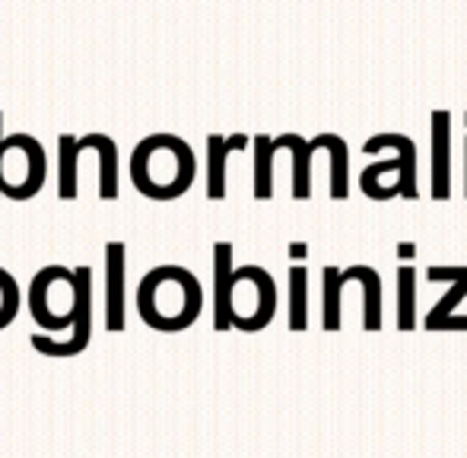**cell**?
<instances>
[{
	"mask_svg": "<svg viewBox=\"0 0 467 458\" xmlns=\"http://www.w3.org/2000/svg\"><path fill=\"white\" fill-rule=\"evenodd\" d=\"M89 277H93L89 267L70 271L64 265H48L36 271L29 297H26L29 316L45 331L74 328L67 341L36 331L29 341L42 357H77L89 347V338H93V280Z\"/></svg>",
	"mask_w": 467,
	"mask_h": 458,
	"instance_id": "1",
	"label": "cell"
},
{
	"mask_svg": "<svg viewBox=\"0 0 467 458\" xmlns=\"http://www.w3.org/2000/svg\"><path fill=\"white\" fill-rule=\"evenodd\" d=\"M137 316L162 335L191 328L203 312V286L194 271L182 265H160L147 271L134 293Z\"/></svg>",
	"mask_w": 467,
	"mask_h": 458,
	"instance_id": "2",
	"label": "cell"
},
{
	"mask_svg": "<svg viewBox=\"0 0 467 458\" xmlns=\"http://www.w3.org/2000/svg\"><path fill=\"white\" fill-rule=\"evenodd\" d=\"M197 179V156L179 134H150L130 153V182L150 201H175Z\"/></svg>",
	"mask_w": 467,
	"mask_h": 458,
	"instance_id": "3",
	"label": "cell"
},
{
	"mask_svg": "<svg viewBox=\"0 0 467 458\" xmlns=\"http://www.w3.org/2000/svg\"><path fill=\"white\" fill-rule=\"evenodd\" d=\"M363 153L372 156L369 166L359 172V188L372 201H417V143L413 137L398 134V130H381L363 143Z\"/></svg>",
	"mask_w": 467,
	"mask_h": 458,
	"instance_id": "4",
	"label": "cell"
},
{
	"mask_svg": "<svg viewBox=\"0 0 467 458\" xmlns=\"http://www.w3.org/2000/svg\"><path fill=\"white\" fill-rule=\"evenodd\" d=\"M280 306L277 280L267 267L261 265H242L235 267L233 280V303H229V316H233V328L254 335L265 331L274 322Z\"/></svg>",
	"mask_w": 467,
	"mask_h": 458,
	"instance_id": "5",
	"label": "cell"
},
{
	"mask_svg": "<svg viewBox=\"0 0 467 458\" xmlns=\"http://www.w3.org/2000/svg\"><path fill=\"white\" fill-rule=\"evenodd\" d=\"M48 160L38 137L6 134L0 143V194L10 201H29L42 192Z\"/></svg>",
	"mask_w": 467,
	"mask_h": 458,
	"instance_id": "6",
	"label": "cell"
},
{
	"mask_svg": "<svg viewBox=\"0 0 467 458\" xmlns=\"http://www.w3.org/2000/svg\"><path fill=\"white\" fill-rule=\"evenodd\" d=\"M430 194L432 201L451 198V112L430 115Z\"/></svg>",
	"mask_w": 467,
	"mask_h": 458,
	"instance_id": "7",
	"label": "cell"
},
{
	"mask_svg": "<svg viewBox=\"0 0 467 458\" xmlns=\"http://www.w3.org/2000/svg\"><path fill=\"white\" fill-rule=\"evenodd\" d=\"M233 280H235V248L233 242H213V331L233 328L229 303H233Z\"/></svg>",
	"mask_w": 467,
	"mask_h": 458,
	"instance_id": "8",
	"label": "cell"
},
{
	"mask_svg": "<svg viewBox=\"0 0 467 458\" xmlns=\"http://www.w3.org/2000/svg\"><path fill=\"white\" fill-rule=\"evenodd\" d=\"M124 242H109L105 245V328L124 331Z\"/></svg>",
	"mask_w": 467,
	"mask_h": 458,
	"instance_id": "9",
	"label": "cell"
},
{
	"mask_svg": "<svg viewBox=\"0 0 467 458\" xmlns=\"http://www.w3.org/2000/svg\"><path fill=\"white\" fill-rule=\"evenodd\" d=\"M248 134H207V198H226V166L235 150L248 147Z\"/></svg>",
	"mask_w": 467,
	"mask_h": 458,
	"instance_id": "10",
	"label": "cell"
},
{
	"mask_svg": "<svg viewBox=\"0 0 467 458\" xmlns=\"http://www.w3.org/2000/svg\"><path fill=\"white\" fill-rule=\"evenodd\" d=\"M318 150H325L327 160H331V185H327V194H331V201H347L350 198V147L334 130H321V134L312 137V153H318Z\"/></svg>",
	"mask_w": 467,
	"mask_h": 458,
	"instance_id": "11",
	"label": "cell"
},
{
	"mask_svg": "<svg viewBox=\"0 0 467 458\" xmlns=\"http://www.w3.org/2000/svg\"><path fill=\"white\" fill-rule=\"evenodd\" d=\"M274 147H277V153L286 150L289 160H293V198L296 201H308L312 198V141H306L302 134H280L274 137Z\"/></svg>",
	"mask_w": 467,
	"mask_h": 458,
	"instance_id": "12",
	"label": "cell"
},
{
	"mask_svg": "<svg viewBox=\"0 0 467 458\" xmlns=\"http://www.w3.org/2000/svg\"><path fill=\"white\" fill-rule=\"evenodd\" d=\"M344 274L363 286V331H381V322H385V306H381L385 286H381V274L372 265H350L344 267Z\"/></svg>",
	"mask_w": 467,
	"mask_h": 458,
	"instance_id": "13",
	"label": "cell"
},
{
	"mask_svg": "<svg viewBox=\"0 0 467 458\" xmlns=\"http://www.w3.org/2000/svg\"><path fill=\"white\" fill-rule=\"evenodd\" d=\"M467 299V274L462 280L449 286L442 299L430 306V312L423 316L426 331H467V316H455V309Z\"/></svg>",
	"mask_w": 467,
	"mask_h": 458,
	"instance_id": "14",
	"label": "cell"
},
{
	"mask_svg": "<svg viewBox=\"0 0 467 458\" xmlns=\"http://www.w3.org/2000/svg\"><path fill=\"white\" fill-rule=\"evenodd\" d=\"M312 290H308V267L306 265H293L286 274V325L289 331H308L312 322Z\"/></svg>",
	"mask_w": 467,
	"mask_h": 458,
	"instance_id": "15",
	"label": "cell"
},
{
	"mask_svg": "<svg viewBox=\"0 0 467 458\" xmlns=\"http://www.w3.org/2000/svg\"><path fill=\"white\" fill-rule=\"evenodd\" d=\"M344 271L325 265V271H321V328L331 335L344 328Z\"/></svg>",
	"mask_w": 467,
	"mask_h": 458,
	"instance_id": "16",
	"label": "cell"
},
{
	"mask_svg": "<svg viewBox=\"0 0 467 458\" xmlns=\"http://www.w3.org/2000/svg\"><path fill=\"white\" fill-rule=\"evenodd\" d=\"M80 137L61 134L57 137V198L74 201L77 198V160H80Z\"/></svg>",
	"mask_w": 467,
	"mask_h": 458,
	"instance_id": "17",
	"label": "cell"
},
{
	"mask_svg": "<svg viewBox=\"0 0 467 458\" xmlns=\"http://www.w3.org/2000/svg\"><path fill=\"white\" fill-rule=\"evenodd\" d=\"M254 198L271 201L274 198V160H277V147H274L271 134H254Z\"/></svg>",
	"mask_w": 467,
	"mask_h": 458,
	"instance_id": "18",
	"label": "cell"
},
{
	"mask_svg": "<svg viewBox=\"0 0 467 458\" xmlns=\"http://www.w3.org/2000/svg\"><path fill=\"white\" fill-rule=\"evenodd\" d=\"M398 331H417V271L413 265L398 267V309H394Z\"/></svg>",
	"mask_w": 467,
	"mask_h": 458,
	"instance_id": "19",
	"label": "cell"
},
{
	"mask_svg": "<svg viewBox=\"0 0 467 458\" xmlns=\"http://www.w3.org/2000/svg\"><path fill=\"white\" fill-rule=\"evenodd\" d=\"M96 166H99V198H118V147L109 134H96Z\"/></svg>",
	"mask_w": 467,
	"mask_h": 458,
	"instance_id": "20",
	"label": "cell"
},
{
	"mask_svg": "<svg viewBox=\"0 0 467 458\" xmlns=\"http://www.w3.org/2000/svg\"><path fill=\"white\" fill-rule=\"evenodd\" d=\"M19 312V284L6 267H0V331L16 318Z\"/></svg>",
	"mask_w": 467,
	"mask_h": 458,
	"instance_id": "21",
	"label": "cell"
},
{
	"mask_svg": "<svg viewBox=\"0 0 467 458\" xmlns=\"http://www.w3.org/2000/svg\"><path fill=\"white\" fill-rule=\"evenodd\" d=\"M467 274V265H451V267H439V265H432V267H426V280L430 284H455V280H462Z\"/></svg>",
	"mask_w": 467,
	"mask_h": 458,
	"instance_id": "22",
	"label": "cell"
},
{
	"mask_svg": "<svg viewBox=\"0 0 467 458\" xmlns=\"http://www.w3.org/2000/svg\"><path fill=\"white\" fill-rule=\"evenodd\" d=\"M398 258H400V265H410L413 258H417V242H398Z\"/></svg>",
	"mask_w": 467,
	"mask_h": 458,
	"instance_id": "23",
	"label": "cell"
},
{
	"mask_svg": "<svg viewBox=\"0 0 467 458\" xmlns=\"http://www.w3.org/2000/svg\"><path fill=\"white\" fill-rule=\"evenodd\" d=\"M289 255H293V261L299 265V261L308 255V245H306V242H289Z\"/></svg>",
	"mask_w": 467,
	"mask_h": 458,
	"instance_id": "24",
	"label": "cell"
},
{
	"mask_svg": "<svg viewBox=\"0 0 467 458\" xmlns=\"http://www.w3.org/2000/svg\"><path fill=\"white\" fill-rule=\"evenodd\" d=\"M464 198H467V137H464Z\"/></svg>",
	"mask_w": 467,
	"mask_h": 458,
	"instance_id": "25",
	"label": "cell"
},
{
	"mask_svg": "<svg viewBox=\"0 0 467 458\" xmlns=\"http://www.w3.org/2000/svg\"><path fill=\"white\" fill-rule=\"evenodd\" d=\"M0 124H4V115H0ZM0 143H4V128H0Z\"/></svg>",
	"mask_w": 467,
	"mask_h": 458,
	"instance_id": "26",
	"label": "cell"
}]
</instances>
